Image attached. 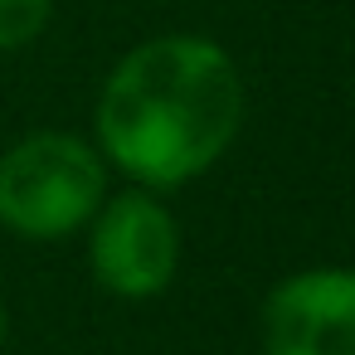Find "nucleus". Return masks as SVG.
I'll return each mask as SVG.
<instances>
[{
    "label": "nucleus",
    "mask_w": 355,
    "mask_h": 355,
    "mask_svg": "<svg viewBox=\"0 0 355 355\" xmlns=\"http://www.w3.org/2000/svg\"><path fill=\"white\" fill-rule=\"evenodd\" d=\"M248 93L234 54L205 35H156L103 78L93 146L107 171L141 190H180L239 141Z\"/></svg>",
    "instance_id": "f257e3e1"
},
{
    "label": "nucleus",
    "mask_w": 355,
    "mask_h": 355,
    "mask_svg": "<svg viewBox=\"0 0 355 355\" xmlns=\"http://www.w3.org/2000/svg\"><path fill=\"white\" fill-rule=\"evenodd\" d=\"M107 200V161L78 132H30L0 151V229L59 243L88 229Z\"/></svg>",
    "instance_id": "f03ea898"
},
{
    "label": "nucleus",
    "mask_w": 355,
    "mask_h": 355,
    "mask_svg": "<svg viewBox=\"0 0 355 355\" xmlns=\"http://www.w3.org/2000/svg\"><path fill=\"white\" fill-rule=\"evenodd\" d=\"M180 268V219L156 190L122 185L107 190L88 219V272L103 292L122 302H151L175 282Z\"/></svg>",
    "instance_id": "7ed1b4c3"
},
{
    "label": "nucleus",
    "mask_w": 355,
    "mask_h": 355,
    "mask_svg": "<svg viewBox=\"0 0 355 355\" xmlns=\"http://www.w3.org/2000/svg\"><path fill=\"white\" fill-rule=\"evenodd\" d=\"M263 355H355V268H302L258 311Z\"/></svg>",
    "instance_id": "20e7f679"
},
{
    "label": "nucleus",
    "mask_w": 355,
    "mask_h": 355,
    "mask_svg": "<svg viewBox=\"0 0 355 355\" xmlns=\"http://www.w3.org/2000/svg\"><path fill=\"white\" fill-rule=\"evenodd\" d=\"M54 20V0H0V54L30 49Z\"/></svg>",
    "instance_id": "39448f33"
},
{
    "label": "nucleus",
    "mask_w": 355,
    "mask_h": 355,
    "mask_svg": "<svg viewBox=\"0 0 355 355\" xmlns=\"http://www.w3.org/2000/svg\"><path fill=\"white\" fill-rule=\"evenodd\" d=\"M6 336H10V311H6V302H0V345H6Z\"/></svg>",
    "instance_id": "423d86ee"
}]
</instances>
